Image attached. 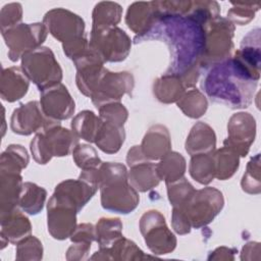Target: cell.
Returning a JSON list of instances; mask_svg holds the SVG:
<instances>
[{
	"mask_svg": "<svg viewBox=\"0 0 261 261\" xmlns=\"http://www.w3.org/2000/svg\"><path fill=\"white\" fill-rule=\"evenodd\" d=\"M257 82L233 58L211 69L202 86L213 101L244 108L251 104Z\"/></svg>",
	"mask_w": 261,
	"mask_h": 261,
	"instance_id": "cell-1",
	"label": "cell"
},
{
	"mask_svg": "<svg viewBox=\"0 0 261 261\" xmlns=\"http://www.w3.org/2000/svg\"><path fill=\"white\" fill-rule=\"evenodd\" d=\"M255 133V119L249 113H238L231 117L229 122V143L241 156H245L248 153L250 145L254 142Z\"/></svg>",
	"mask_w": 261,
	"mask_h": 261,
	"instance_id": "cell-2",
	"label": "cell"
},
{
	"mask_svg": "<svg viewBox=\"0 0 261 261\" xmlns=\"http://www.w3.org/2000/svg\"><path fill=\"white\" fill-rule=\"evenodd\" d=\"M260 30L255 29L244 38L242 48L236 53V60L243 65L249 73L255 79L259 80L260 72Z\"/></svg>",
	"mask_w": 261,
	"mask_h": 261,
	"instance_id": "cell-3",
	"label": "cell"
},
{
	"mask_svg": "<svg viewBox=\"0 0 261 261\" xmlns=\"http://www.w3.org/2000/svg\"><path fill=\"white\" fill-rule=\"evenodd\" d=\"M151 5L152 2H137L129 6L126 15V22L135 32H138V28L144 27V23L147 25L153 24L156 12L153 9L154 7H151Z\"/></svg>",
	"mask_w": 261,
	"mask_h": 261,
	"instance_id": "cell-4",
	"label": "cell"
},
{
	"mask_svg": "<svg viewBox=\"0 0 261 261\" xmlns=\"http://www.w3.org/2000/svg\"><path fill=\"white\" fill-rule=\"evenodd\" d=\"M120 6L112 2H101L96 5L94 10V30L102 31L113 25L120 18Z\"/></svg>",
	"mask_w": 261,
	"mask_h": 261,
	"instance_id": "cell-5",
	"label": "cell"
},
{
	"mask_svg": "<svg viewBox=\"0 0 261 261\" xmlns=\"http://www.w3.org/2000/svg\"><path fill=\"white\" fill-rule=\"evenodd\" d=\"M260 3H238L228 12L229 17L240 24H245L254 18L255 12L259 9Z\"/></svg>",
	"mask_w": 261,
	"mask_h": 261,
	"instance_id": "cell-6",
	"label": "cell"
},
{
	"mask_svg": "<svg viewBox=\"0 0 261 261\" xmlns=\"http://www.w3.org/2000/svg\"><path fill=\"white\" fill-rule=\"evenodd\" d=\"M248 165V171L243 177L242 186L245 187L250 180H253V186L255 193L258 194L260 192V176H259V154L256 155L255 158H253Z\"/></svg>",
	"mask_w": 261,
	"mask_h": 261,
	"instance_id": "cell-7",
	"label": "cell"
}]
</instances>
